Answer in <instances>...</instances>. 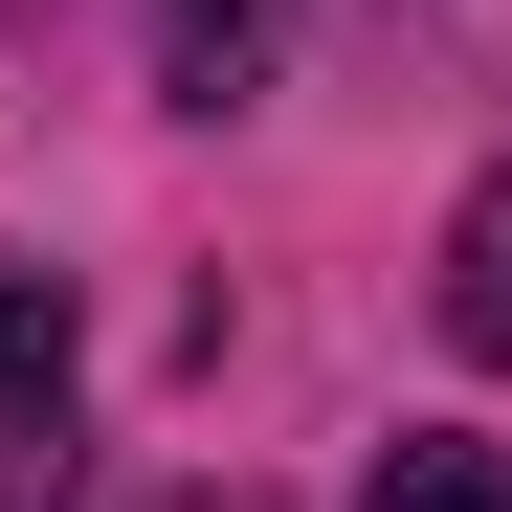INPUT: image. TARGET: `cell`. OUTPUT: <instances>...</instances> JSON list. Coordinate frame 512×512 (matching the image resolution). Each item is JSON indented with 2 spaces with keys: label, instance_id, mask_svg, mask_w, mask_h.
<instances>
[{
  "label": "cell",
  "instance_id": "6da1fadb",
  "mask_svg": "<svg viewBox=\"0 0 512 512\" xmlns=\"http://www.w3.org/2000/svg\"><path fill=\"white\" fill-rule=\"evenodd\" d=\"M67 379H90V312H67V268L0 245V446H67Z\"/></svg>",
  "mask_w": 512,
  "mask_h": 512
},
{
  "label": "cell",
  "instance_id": "7a4b0ae2",
  "mask_svg": "<svg viewBox=\"0 0 512 512\" xmlns=\"http://www.w3.org/2000/svg\"><path fill=\"white\" fill-rule=\"evenodd\" d=\"M268 67H290V0H156V112H201V134H223Z\"/></svg>",
  "mask_w": 512,
  "mask_h": 512
},
{
  "label": "cell",
  "instance_id": "3957f363",
  "mask_svg": "<svg viewBox=\"0 0 512 512\" xmlns=\"http://www.w3.org/2000/svg\"><path fill=\"white\" fill-rule=\"evenodd\" d=\"M423 312H446V357H468V379H512V156L446 201V290H423Z\"/></svg>",
  "mask_w": 512,
  "mask_h": 512
},
{
  "label": "cell",
  "instance_id": "277c9868",
  "mask_svg": "<svg viewBox=\"0 0 512 512\" xmlns=\"http://www.w3.org/2000/svg\"><path fill=\"white\" fill-rule=\"evenodd\" d=\"M357 512H512V446H446V423H423V446L357 468Z\"/></svg>",
  "mask_w": 512,
  "mask_h": 512
},
{
  "label": "cell",
  "instance_id": "5b68a950",
  "mask_svg": "<svg viewBox=\"0 0 512 512\" xmlns=\"http://www.w3.org/2000/svg\"><path fill=\"white\" fill-rule=\"evenodd\" d=\"M112 512H201V490H112Z\"/></svg>",
  "mask_w": 512,
  "mask_h": 512
}]
</instances>
